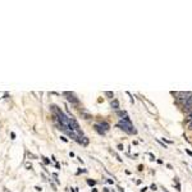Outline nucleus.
Listing matches in <instances>:
<instances>
[{"label":"nucleus","mask_w":192,"mask_h":192,"mask_svg":"<svg viewBox=\"0 0 192 192\" xmlns=\"http://www.w3.org/2000/svg\"><path fill=\"white\" fill-rule=\"evenodd\" d=\"M51 111L54 114V119L55 123L59 127V130H62L64 133H67L69 137L76 140L79 144L81 138L83 137V132L79 127L78 122H77L73 117H68L64 114V111H62L60 108H58L57 105H51Z\"/></svg>","instance_id":"1"},{"label":"nucleus","mask_w":192,"mask_h":192,"mask_svg":"<svg viewBox=\"0 0 192 192\" xmlns=\"http://www.w3.org/2000/svg\"><path fill=\"white\" fill-rule=\"evenodd\" d=\"M118 127L120 128V130H123L124 132H127V133H130V135H135V133H137V131L135 130V127L132 125L131 123V120H130V118H128V115L127 117H124V118H122V119L118 122Z\"/></svg>","instance_id":"2"},{"label":"nucleus","mask_w":192,"mask_h":192,"mask_svg":"<svg viewBox=\"0 0 192 192\" xmlns=\"http://www.w3.org/2000/svg\"><path fill=\"white\" fill-rule=\"evenodd\" d=\"M109 127L110 125L106 123V122H101V123H97L95 124V130L97 133H100V135H105L108 131H109Z\"/></svg>","instance_id":"3"},{"label":"nucleus","mask_w":192,"mask_h":192,"mask_svg":"<svg viewBox=\"0 0 192 192\" xmlns=\"http://www.w3.org/2000/svg\"><path fill=\"white\" fill-rule=\"evenodd\" d=\"M64 96H67V100L68 101H71L72 104H74V105H78L79 104V100L76 97V95L73 92H69V91H65L64 94H63Z\"/></svg>","instance_id":"4"},{"label":"nucleus","mask_w":192,"mask_h":192,"mask_svg":"<svg viewBox=\"0 0 192 192\" xmlns=\"http://www.w3.org/2000/svg\"><path fill=\"white\" fill-rule=\"evenodd\" d=\"M184 109L187 111H192V95L184 101Z\"/></svg>","instance_id":"5"},{"label":"nucleus","mask_w":192,"mask_h":192,"mask_svg":"<svg viewBox=\"0 0 192 192\" xmlns=\"http://www.w3.org/2000/svg\"><path fill=\"white\" fill-rule=\"evenodd\" d=\"M111 108L115 109V110L119 109V101H118V100H113V101H111Z\"/></svg>","instance_id":"6"},{"label":"nucleus","mask_w":192,"mask_h":192,"mask_svg":"<svg viewBox=\"0 0 192 192\" xmlns=\"http://www.w3.org/2000/svg\"><path fill=\"white\" fill-rule=\"evenodd\" d=\"M81 114L83 115V117H85V119H90V118H91V115L87 113L86 110H81Z\"/></svg>","instance_id":"7"},{"label":"nucleus","mask_w":192,"mask_h":192,"mask_svg":"<svg viewBox=\"0 0 192 192\" xmlns=\"http://www.w3.org/2000/svg\"><path fill=\"white\" fill-rule=\"evenodd\" d=\"M118 115H119V117H127V113H125V111H118Z\"/></svg>","instance_id":"8"},{"label":"nucleus","mask_w":192,"mask_h":192,"mask_svg":"<svg viewBox=\"0 0 192 192\" xmlns=\"http://www.w3.org/2000/svg\"><path fill=\"white\" fill-rule=\"evenodd\" d=\"M105 95H106V96H109V97H114V94H113V92H110V91L105 92Z\"/></svg>","instance_id":"9"},{"label":"nucleus","mask_w":192,"mask_h":192,"mask_svg":"<svg viewBox=\"0 0 192 192\" xmlns=\"http://www.w3.org/2000/svg\"><path fill=\"white\" fill-rule=\"evenodd\" d=\"M87 183H89L90 186H94V184H95V181H91V179H89V181H87Z\"/></svg>","instance_id":"10"},{"label":"nucleus","mask_w":192,"mask_h":192,"mask_svg":"<svg viewBox=\"0 0 192 192\" xmlns=\"http://www.w3.org/2000/svg\"><path fill=\"white\" fill-rule=\"evenodd\" d=\"M188 130L192 131V122H190V123H188Z\"/></svg>","instance_id":"11"},{"label":"nucleus","mask_w":192,"mask_h":192,"mask_svg":"<svg viewBox=\"0 0 192 192\" xmlns=\"http://www.w3.org/2000/svg\"><path fill=\"white\" fill-rule=\"evenodd\" d=\"M43 159H44V162L46 163V164H49V163H50V162H49V160H47V158H43Z\"/></svg>","instance_id":"12"},{"label":"nucleus","mask_w":192,"mask_h":192,"mask_svg":"<svg viewBox=\"0 0 192 192\" xmlns=\"http://www.w3.org/2000/svg\"><path fill=\"white\" fill-rule=\"evenodd\" d=\"M186 152L188 154V155H191V156H192V151H190V150H186Z\"/></svg>","instance_id":"13"},{"label":"nucleus","mask_w":192,"mask_h":192,"mask_svg":"<svg viewBox=\"0 0 192 192\" xmlns=\"http://www.w3.org/2000/svg\"><path fill=\"white\" fill-rule=\"evenodd\" d=\"M151 190H154V191L156 190V186H155V184H152V186H151Z\"/></svg>","instance_id":"14"},{"label":"nucleus","mask_w":192,"mask_h":192,"mask_svg":"<svg viewBox=\"0 0 192 192\" xmlns=\"http://www.w3.org/2000/svg\"><path fill=\"white\" fill-rule=\"evenodd\" d=\"M62 140H63V141H64V142H68V140L67 138H65V137H60Z\"/></svg>","instance_id":"15"},{"label":"nucleus","mask_w":192,"mask_h":192,"mask_svg":"<svg viewBox=\"0 0 192 192\" xmlns=\"http://www.w3.org/2000/svg\"><path fill=\"white\" fill-rule=\"evenodd\" d=\"M190 122H192V118H191V119H190Z\"/></svg>","instance_id":"16"}]
</instances>
